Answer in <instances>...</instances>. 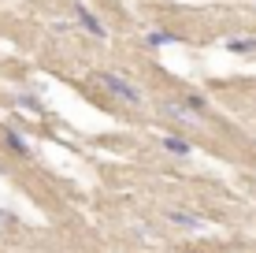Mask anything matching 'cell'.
<instances>
[{"mask_svg": "<svg viewBox=\"0 0 256 253\" xmlns=\"http://www.w3.org/2000/svg\"><path fill=\"white\" fill-rule=\"evenodd\" d=\"M164 149L171 153V156H190L193 145L186 142V138H178V134H167V138H164Z\"/></svg>", "mask_w": 256, "mask_h": 253, "instance_id": "obj_5", "label": "cell"}, {"mask_svg": "<svg viewBox=\"0 0 256 253\" xmlns=\"http://www.w3.org/2000/svg\"><path fill=\"white\" fill-rule=\"evenodd\" d=\"M4 145H8L12 153H19V156H30V145H26V138H22V134H15L12 127L4 130Z\"/></svg>", "mask_w": 256, "mask_h": 253, "instance_id": "obj_6", "label": "cell"}, {"mask_svg": "<svg viewBox=\"0 0 256 253\" xmlns=\"http://www.w3.org/2000/svg\"><path fill=\"white\" fill-rule=\"evenodd\" d=\"M70 12H74V23L82 26V30L90 34V38H96V41H108V26H104V23H100V19H96V15L90 12V4L74 0V4H70Z\"/></svg>", "mask_w": 256, "mask_h": 253, "instance_id": "obj_3", "label": "cell"}, {"mask_svg": "<svg viewBox=\"0 0 256 253\" xmlns=\"http://www.w3.org/2000/svg\"><path fill=\"white\" fill-rule=\"evenodd\" d=\"M160 116L171 119V123L182 127V130H200V116L190 108V104H182V101H174V97H164L160 101Z\"/></svg>", "mask_w": 256, "mask_h": 253, "instance_id": "obj_2", "label": "cell"}, {"mask_svg": "<svg viewBox=\"0 0 256 253\" xmlns=\"http://www.w3.org/2000/svg\"><path fill=\"white\" fill-rule=\"evenodd\" d=\"M96 86H104V90H108L116 101L130 104V108H141V104H145L141 86H134L126 75H119V71H96Z\"/></svg>", "mask_w": 256, "mask_h": 253, "instance_id": "obj_1", "label": "cell"}, {"mask_svg": "<svg viewBox=\"0 0 256 253\" xmlns=\"http://www.w3.org/2000/svg\"><path fill=\"white\" fill-rule=\"evenodd\" d=\"M167 220H171V223H178V227H200V216H190V212H182V208L167 212Z\"/></svg>", "mask_w": 256, "mask_h": 253, "instance_id": "obj_8", "label": "cell"}, {"mask_svg": "<svg viewBox=\"0 0 256 253\" xmlns=\"http://www.w3.org/2000/svg\"><path fill=\"white\" fill-rule=\"evenodd\" d=\"M15 104H19V108H26V112H41V101H38V97H19Z\"/></svg>", "mask_w": 256, "mask_h": 253, "instance_id": "obj_10", "label": "cell"}, {"mask_svg": "<svg viewBox=\"0 0 256 253\" xmlns=\"http://www.w3.org/2000/svg\"><path fill=\"white\" fill-rule=\"evenodd\" d=\"M178 34H171V30H152V34H145V45L148 49H167V45H178Z\"/></svg>", "mask_w": 256, "mask_h": 253, "instance_id": "obj_4", "label": "cell"}, {"mask_svg": "<svg viewBox=\"0 0 256 253\" xmlns=\"http://www.w3.org/2000/svg\"><path fill=\"white\" fill-rule=\"evenodd\" d=\"M226 52H242V56H249V52H256V38H230V41H226Z\"/></svg>", "mask_w": 256, "mask_h": 253, "instance_id": "obj_7", "label": "cell"}, {"mask_svg": "<svg viewBox=\"0 0 256 253\" xmlns=\"http://www.w3.org/2000/svg\"><path fill=\"white\" fill-rule=\"evenodd\" d=\"M182 104H190L197 116H204V112H208V97H200V93H182Z\"/></svg>", "mask_w": 256, "mask_h": 253, "instance_id": "obj_9", "label": "cell"}]
</instances>
